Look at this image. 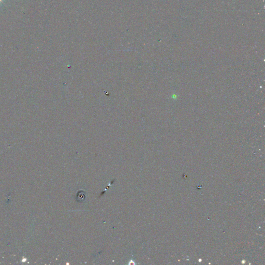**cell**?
<instances>
[{"label": "cell", "mask_w": 265, "mask_h": 265, "mask_svg": "<svg viewBox=\"0 0 265 265\" xmlns=\"http://www.w3.org/2000/svg\"><path fill=\"white\" fill-rule=\"evenodd\" d=\"M1 1H2V0H0V2H1Z\"/></svg>", "instance_id": "obj_1"}]
</instances>
